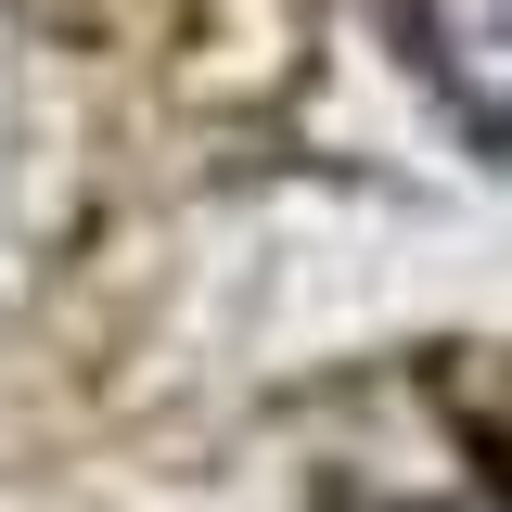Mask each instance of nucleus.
<instances>
[{"label":"nucleus","mask_w":512,"mask_h":512,"mask_svg":"<svg viewBox=\"0 0 512 512\" xmlns=\"http://www.w3.org/2000/svg\"><path fill=\"white\" fill-rule=\"evenodd\" d=\"M423 52L487 128H512V0H423Z\"/></svg>","instance_id":"f257e3e1"}]
</instances>
